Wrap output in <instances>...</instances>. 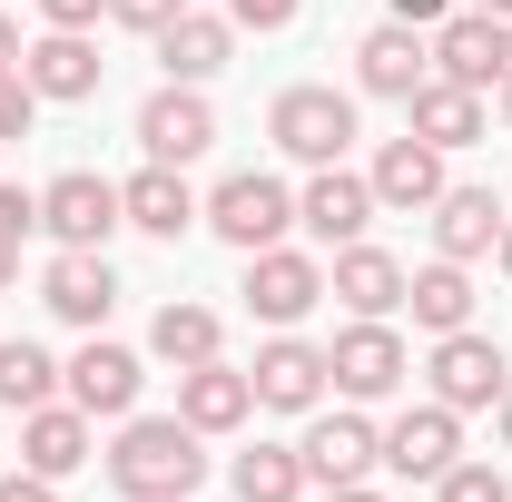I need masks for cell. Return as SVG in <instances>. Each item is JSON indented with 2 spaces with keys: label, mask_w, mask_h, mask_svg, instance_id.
Returning <instances> with one entry per match:
<instances>
[{
  "label": "cell",
  "mask_w": 512,
  "mask_h": 502,
  "mask_svg": "<svg viewBox=\"0 0 512 502\" xmlns=\"http://www.w3.org/2000/svg\"><path fill=\"white\" fill-rule=\"evenodd\" d=\"M10 286H20V247L0 237V296H10Z\"/></svg>",
  "instance_id": "39"
},
{
  "label": "cell",
  "mask_w": 512,
  "mask_h": 502,
  "mask_svg": "<svg viewBox=\"0 0 512 502\" xmlns=\"http://www.w3.org/2000/svg\"><path fill=\"white\" fill-rule=\"evenodd\" d=\"M30 404H60V355L30 345V335H10L0 345V414H30Z\"/></svg>",
  "instance_id": "29"
},
{
  "label": "cell",
  "mask_w": 512,
  "mask_h": 502,
  "mask_svg": "<svg viewBox=\"0 0 512 502\" xmlns=\"http://www.w3.org/2000/svg\"><path fill=\"white\" fill-rule=\"evenodd\" d=\"M197 424L188 414H128L119 443H109V493L128 502H188L207 483V453H197Z\"/></svg>",
  "instance_id": "1"
},
{
  "label": "cell",
  "mask_w": 512,
  "mask_h": 502,
  "mask_svg": "<svg viewBox=\"0 0 512 502\" xmlns=\"http://www.w3.org/2000/svg\"><path fill=\"white\" fill-rule=\"evenodd\" d=\"M434 502H512V473H493V463H453L444 483H434Z\"/></svg>",
  "instance_id": "30"
},
{
  "label": "cell",
  "mask_w": 512,
  "mask_h": 502,
  "mask_svg": "<svg viewBox=\"0 0 512 502\" xmlns=\"http://www.w3.org/2000/svg\"><path fill=\"white\" fill-rule=\"evenodd\" d=\"M404 276H414V266H404L394 247L355 237V247H335V266H325V296H335L345 315H394L404 306Z\"/></svg>",
  "instance_id": "19"
},
{
  "label": "cell",
  "mask_w": 512,
  "mask_h": 502,
  "mask_svg": "<svg viewBox=\"0 0 512 502\" xmlns=\"http://www.w3.org/2000/svg\"><path fill=\"white\" fill-rule=\"evenodd\" d=\"M119 207H128V227H138V237H168V247H178L197 217H207V197L188 188V168H158V158H148V168L119 188Z\"/></svg>",
  "instance_id": "20"
},
{
  "label": "cell",
  "mask_w": 512,
  "mask_h": 502,
  "mask_svg": "<svg viewBox=\"0 0 512 502\" xmlns=\"http://www.w3.org/2000/svg\"><path fill=\"white\" fill-rule=\"evenodd\" d=\"M325 375H335V394H345V404H384L394 384L414 375V345L394 335V315H355V325L325 345Z\"/></svg>",
  "instance_id": "4"
},
{
  "label": "cell",
  "mask_w": 512,
  "mask_h": 502,
  "mask_svg": "<svg viewBox=\"0 0 512 502\" xmlns=\"http://www.w3.org/2000/svg\"><path fill=\"white\" fill-rule=\"evenodd\" d=\"M40 10V30H99L109 20V0H30Z\"/></svg>",
  "instance_id": "34"
},
{
  "label": "cell",
  "mask_w": 512,
  "mask_h": 502,
  "mask_svg": "<svg viewBox=\"0 0 512 502\" xmlns=\"http://www.w3.org/2000/svg\"><path fill=\"white\" fill-rule=\"evenodd\" d=\"M148 355L188 375V365H207V355H227V315H217V306H188V296H168V306H158V325H148Z\"/></svg>",
  "instance_id": "26"
},
{
  "label": "cell",
  "mask_w": 512,
  "mask_h": 502,
  "mask_svg": "<svg viewBox=\"0 0 512 502\" xmlns=\"http://www.w3.org/2000/svg\"><path fill=\"white\" fill-rule=\"evenodd\" d=\"M296 227H306L316 247H355V237L375 227V178H355L345 158H335V168H316V178L296 188Z\"/></svg>",
  "instance_id": "16"
},
{
  "label": "cell",
  "mask_w": 512,
  "mask_h": 502,
  "mask_svg": "<svg viewBox=\"0 0 512 502\" xmlns=\"http://www.w3.org/2000/svg\"><path fill=\"white\" fill-rule=\"evenodd\" d=\"M365 178H375V207H394V217H424V207L453 188V178H444V148H434V138H414V128H404V138H384Z\"/></svg>",
  "instance_id": "18"
},
{
  "label": "cell",
  "mask_w": 512,
  "mask_h": 502,
  "mask_svg": "<svg viewBox=\"0 0 512 502\" xmlns=\"http://www.w3.org/2000/svg\"><path fill=\"white\" fill-rule=\"evenodd\" d=\"M0 502H60V483H50V473H30V463H20V473H0Z\"/></svg>",
  "instance_id": "36"
},
{
  "label": "cell",
  "mask_w": 512,
  "mask_h": 502,
  "mask_svg": "<svg viewBox=\"0 0 512 502\" xmlns=\"http://www.w3.org/2000/svg\"><path fill=\"white\" fill-rule=\"evenodd\" d=\"M197 227H217L237 256L286 247V227H296V188H286V178H266V168H237V178H217V188H207V217H197Z\"/></svg>",
  "instance_id": "3"
},
{
  "label": "cell",
  "mask_w": 512,
  "mask_h": 502,
  "mask_svg": "<svg viewBox=\"0 0 512 502\" xmlns=\"http://www.w3.org/2000/svg\"><path fill=\"white\" fill-rule=\"evenodd\" d=\"M404 306H414L424 335H463V325H473V276H463L453 256H434V266L404 276Z\"/></svg>",
  "instance_id": "27"
},
{
  "label": "cell",
  "mask_w": 512,
  "mask_h": 502,
  "mask_svg": "<svg viewBox=\"0 0 512 502\" xmlns=\"http://www.w3.org/2000/svg\"><path fill=\"white\" fill-rule=\"evenodd\" d=\"M227 60H237V20H217V10H178V20L158 30V69L188 79V89H207Z\"/></svg>",
  "instance_id": "22"
},
{
  "label": "cell",
  "mask_w": 512,
  "mask_h": 502,
  "mask_svg": "<svg viewBox=\"0 0 512 502\" xmlns=\"http://www.w3.org/2000/svg\"><path fill=\"white\" fill-rule=\"evenodd\" d=\"M424 40H434V79H453V89H503L512 79V20H493V10H453Z\"/></svg>",
  "instance_id": "5"
},
{
  "label": "cell",
  "mask_w": 512,
  "mask_h": 502,
  "mask_svg": "<svg viewBox=\"0 0 512 502\" xmlns=\"http://www.w3.org/2000/svg\"><path fill=\"white\" fill-rule=\"evenodd\" d=\"M40 306L60 315V325H79V335H99L119 315V266H109V247H60L40 266Z\"/></svg>",
  "instance_id": "8"
},
{
  "label": "cell",
  "mask_w": 512,
  "mask_h": 502,
  "mask_svg": "<svg viewBox=\"0 0 512 502\" xmlns=\"http://www.w3.org/2000/svg\"><path fill=\"white\" fill-rule=\"evenodd\" d=\"M99 40H89V30H40V40H30V50H20V79H30V89H40V109H50V99H60V109H79V99H99Z\"/></svg>",
  "instance_id": "17"
},
{
  "label": "cell",
  "mask_w": 512,
  "mask_h": 502,
  "mask_svg": "<svg viewBox=\"0 0 512 502\" xmlns=\"http://www.w3.org/2000/svg\"><path fill=\"white\" fill-rule=\"evenodd\" d=\"M178 10H188V0H109V20H119V30H138V40H158Z\"/></svg>",
  "instance_id": "32"
},
{
  "label": "cell",
  "mask_w": 512,
  "mask_h": 502,
  "mask_svg": "<svg viewBox=\"0 0 512 502\" xmlns=\"http://www.w3.org/2000/svg\"><path fill=\"white\" fill-rule=\"evenodd\" d=\"M453 463H463V414H453V404H414V414L384 424V473H404V483H444Z\"/></svg>",
  "instance_id": "15"
},
{
  "label": "cell",
  "mask_w": 512,
  "mask_h": 502,
  "mask_svg": "<svg viewBox=\"0 0 512 502\" xmlns=\"http://www.w3.org/2000/svg\"><path fill=\"white\" fill-rule=\"evenodd\" d=\"M424 217H434V256H453V266H473V256H493L503 247V197L493 188H444L434 197V207H424Z\"/></svg>",
  "instance_id": "21"
},
{
  "label": "cell",
  "mask_w": 512,
  "mask_h": 502,
  "mask_svg": "<svg viewBox=\"0 0 512 502\" xmlns=\"http://www.w3.org/2000/svg\"><path fill=\"white\" fill-rule=\"evenodd\" d=\"M247 384H256V404H266V414H316L335 375H325V345H306L296 325H276V335L256 345Z\"/></svg>",
  "instance_id": "12"
},
{
  "label": "cell",
  "mask_w": 512,
  "mask_h": 502,
  "mask_svg": "<svg viewBox=\"0 0 512 502\" xmlns=\"http://www.w3.org/2000/svg\"><path fill=\"white\" fill-rule=\"evenodd\" d=\"M512 355L493 345V335H434V355H424V384H434V404H453V414H493V394H503Z\"/></svg>",
  "instance_id": "6"
},
{
  "label": "cell",
  "mask_w": 512,
  "mask_h": 502,
  "mask_svg": "<svg viewBox=\"0 0 512 502\" xmlns=\"http://www.w3.org/2000/svg\"><path fill=\"white\" fill-rule=\"evenodd\" d=\"M227 483H237V502H306V453L296 443H256V453L227 463Z\"/></svg>",
  "instance_id": "28"
},
{
  "label": "cell",
  "mask_w": 512,
  "mask_h": 502,
  "mask_svg": "<svg viewBox=\"0 0 512 502\" xmlns=\"http://www.w3.org/2000/svg\"><path fill=\"white\" fill-rule=\"evenodd\" d=\"M266 138H276L286 158H306V168H335V158L355 148V99H345V89H325V79H296V89H276Z\"/></svg>",
  "instance_id": "2"
},
{
  "label": "cell",
  "mask_w": 512,
  "mask_h": 502,
  "mask_svg": "<svg viewBox=\"0 0 512 502\" xmlns=\"http://www.w3.org/2000/svg\"><path fill=\"white\" fill-rule=\"evenodd\" d=\"M20 50H30V40H20V20L0 10V69H20Z\"/></svg>",
  "instance_id": "38"
},
{
  "label": "cell",
  "mask_w": 512,
  "mask_h": 502,
  "mask_svg": "<svg viewBox=\"0 0 512 502\" xmlns=\"http://www.w3.org/2000/svg\"><path fill=\"white\" fill-rule=\"evenodd\" d=\"M237 296H247V315L256 325H306V315L325 306V266L306 247H256L247 256V286H237Z\"/></svg>",
  "instance_id": "10"
},
{
  "label": "cell",
  "mask_w": 512,
  "mask_h": 502,
  "mask_svg": "<svg viewBox=\"0 0 512 502\" xmlns=\"http://www.w3.org/2000/svg\"><path fill=\"white\" fill-rule=\"evenodd\" d=\"M30 128H40V89L20 69H0V138H30Z\"/></svg>",
  "instance_id": "31"
},
{
  "label": "cell",
  "mask_w": 512,
  "mask_h": 502,
  "mask_svg": "<svg viewBox=\"0 0 512 502\" xmlns=\"http://www.w3.org/2000/svg\"><path fill=\"white\" fill-rule=\"evenodd\" d=\"M325 502H384V493H375V483H335Z\"/></svg>",
  "instance_id": "40"
},
{
  "label": "cell",
  "mask_w": 512,
  "mask_h": 502,
  "mask_svg": "<svg viewBox=\"0 0 512 502\" xmlns=\"http://www.w3.org/2000/svg\"><path fill=\"white\" fill-rule=\"evenodd\" d=\"M424 79H434V40H424L414 20H375V30L355 40V89H365V99H394V109H404Z\"/></svg>",
  "instance_id": "13"
},
{
  "label": "cell",
  "mask_w": 512,
  "mask_h": 502,
  "mask_svg": "<svg viewBox=\"0 0 512 502\" xmlns=\"http://www.w3.org/2000/svg\"><path fill=\"white\" fill-rule=\"evenodd\" d=\"M493 99H503V128H512V79H503V89H493Z\"/></svg>",
  "instance_id": "44"
},
{
  "label": "cell",
  "mask_w": 512,
  "mask_h": 502,
  "mask_svg": "<svg viewBox=\"0 0 512 502\" xmlns=\"http://www.w3.org/2000/svg\"><path fill=\"white\" fill-rule=\"evenodd\" d=\"M40 227H50L60 247H109V237L128 227L119 178H99V168H60V178L40 188Z\"/></svg>",
  "instance_id": "7"
},
{
  "label": "cell",
  "mask_w": 512,
  "mask_h": 502,
  "mask_svg": "<svg viewBox=\"0 0 512 502\" xmlns=\"http://www.w3.org/2000/svg\"><path fill=\"white\" fill-rule=\"evenodd\" d=\"M178 414H188L197 434H237V424L256 414V384H247V365H227V355L188 365V375H178Z\"/></svg>",
  "instance_id": "23"
},
{
  "label": "cell",
  "mask_w": 512,
  "mask_h": 502,
  "mask_svg": "<svg viewBox=\"0 0 512 502\" xmlns=\"http://www.w3.org/2000/svg\"><path fill=\"white\" fill-rule=\"evenodd\" d=\"M188 502H197V493H188Z\"/></svg>",
  "instance_id": "45"
},
{
  "label": "cell",
  "mask_w": 512,
  "mask_h": 502,
  "mask_svg": "<svg viewBox=\"0 0 512 502\" xmlns=\"http://www.w3.org/2000/svg\"><path fill=\"white\" fill-rule=\"evenodd\" d=\"M296 453H306V483H316V493H335V483H365V473L384 463V434L355 414V404H335V414L316 404V424H306V443H296Z\"/></svg>",
  "instance_id": "14"
},
{
  "label": "cell",
  "mask_w": 512,
  "mask_h": 502,
  "mask_svg": "<svg viewBox=\"0 0 512 502\" xmlns=\"http://www.w3.org/2000/svg\"><path fill=\"white\" fill-rule=\"evenodd\" d=\"M384 10H394V20H414V30H434V20H453V10H463V0H384Z\"/></svg>",
  "instance_id": "37"
},
{
  "label": "cell",
  "mask_w": 512,
  "mask_h": 502,
  "mask_svg": "<svg viewBox=\"0 0 512 502\" xmlns=\"http://www.w3.org/2000/svg\"><path fill=\"white\" fill-rule=\"evenodd\" d=\"M404 128H414V138H434V148H473V138H483V89H453V79H424V89H414V99H404Z\"/></svg>",
  "instance_id": "25"
},
{
  "label": "cell",
  "mask_w": 512,
  "mask_h": 502,
  "mask_svg": "<svg viewBox=\"0 0 512 502\" xmlns=\"http://www.w3.org/2000/svg\"><path fill=\"white\" fill-rule=\"evenodd\" d=\"M60 394L89 414V424H99V414H109V424H128V414H138V394H148V365H138L128 345H109V335H89V345L60 365Z\"/></svg>",
  "instance_id": "9"
},
{
  "label": "cell",
  "mask_w": 512,
  "mask_h": 502,
  "mask_svg": "<svg viewBox=\"0 0 512 502\" xmlns=\"http://www.w3.org/2000/svg\"><path fill=\"white\" fill-rule=\"evenodd\" d=\"M463 10H493V20H512V0H463Z\"/></svg>",
  "instance_id": "43"
},
{
  "label": "cell",
  "mask_w": 512,
  "mask_h": 502,
  "mask_svg": "<svg viewBox=\"0 0 512 502\" xmlns=\"http://www.w3.org/2000/svg\"><path fill=\"white\" fill-rule=\"evenodd\" d=\"M138 148H148L158 168H188V158H207V148H217V109H207V89H188V79L148 89V99H138Z\"/></svg>",
  "instance_id": "11"
},
{
  "label": "cell",
  "mask_w": 512,
  "mask_h": 502,
  "mask_svg": "<svg viewBox=\"0 0 512 502\" xmlns=\"http://www.w3.org/2000/svg\"><path fill=\"white\" fill-rule=\"evenodd\" d=\"M30 227H40V188H10V178H0V237L20 247Z\"/></svg>",
  "instance_id": "35"
},
{
  "label": "cell",
  "mask_w": 512,
  "mask_h": 502,
  "mask_svg": "<svg viewBox=\"0 0 512 502\" xmlns=\"http://www.w3.org/2000/svg\"><path fill=\"white\" fill-rule=\"evenodd\" d=\"M493 266H503V276H512V217H503V247H493Z\"/></svg>",
  "instance_id": "42"
},
{
  "label": "cell",
  "mask_w": 512,
  "mask_h": 502,
  "mask_svg": "<svg viewBox=\"0 0 512 502\" xmlns=\"http://www.w3.org/2000/svg\"><path fill=\"white\" fill-rule=\"evenodd\" d=\"M493 424H503V443H512V375H503V394H493Z\"/></svg>",
  "instance_id": "41"
},
{
  "label": "cell",
  "mask_w": 512,
  "mask_h": 502,
  "mask_svg": "<svg viewBox=\"0 0 512 502\" xmlns=\"http://www.w3.org/2000/svg\"><path fill=\"white\" fill-rule=\"evenodd\" d=\"M227 20H237V30H296L306 0H227Z\"/></svg>",
  "instance_id": "33"
},
{
  "label": "cell",
  "mask_w": 512,
  "mask_h": 502,
  "mask_svg": "<svg viewBox=\"0 0 512 502\" xmlns=\"http://www.w3.org/2000/svg\"><path fill=\"white\" fill-rule=\"evenodd\" d=\"M89 414H79V404H30V414H20V463H30V473H50V483H69V473H79V463H89Z\"/></svg>",
  "instance_id": "24"
}]
</instances>
